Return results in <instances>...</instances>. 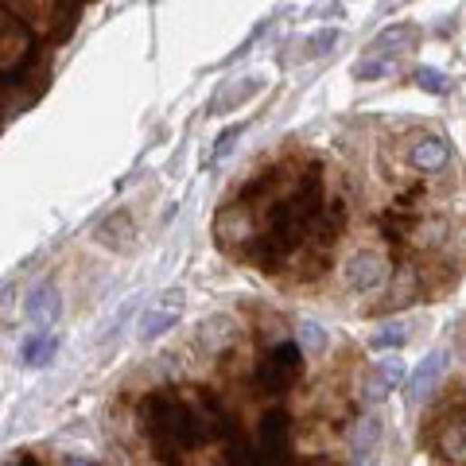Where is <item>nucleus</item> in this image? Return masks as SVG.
Returning <instances> with one entry per match:
<instances>
[{
	"mask_svg": "<svg viewBox=\"0 0 466 466\" xmlns=\"http://www.w3.org/2000/svg\"><path fill=\"white\" fill-rule=\"evenodd\" d=\"M334 43H339V32H319V35H311L303 59H315V55H322V51H331Z\"/></svg>",
	"mask_w": 466,
	"mask_h": 466,
	"instance_id": "nucleus-14",
	"label": "nucleus"
},
{
	"mask_svg": "<svg viewBox=\"0 0 466 466\" xmlns=\"http://www.w3.org/2000/svg\"><path fill=\"white\" fill-rule=\"evenodd\" d=\"M416 39H420L416 23H393V28H385L377 39H373L369 51L373 55H381V59H388V55H400V51L416 47Z\"/></svg>",
	"mask_w": 466,
	"mask_h": 466,
	"instance_id": "nucleus-6",
	"label": "nucleus"
},
{
	"mask_svg": "<svg viewBox=\"0 0 466 466\" xmlns=\"http://www.w3.org/2000/svg\"><path fill=\"white\" fill-rule=\"evenodd\" d=\"M408 342V331H405V322H388L385 331L373 334V346L385 350V346H405Z\"/></svg>",
	"mask_w": 466,
	"mask_h": 466,
	"instance_id": "nucleus-12",
	"label": "nucleus"
},
{
	"mask_svg": "<svg viewBox=\"0 0 466 466\" xmlns=\"http://www.w3.org/2000/svg\"><path fill=\"white\" fill-rule=\"evenodd\" d=\"M179 292H175V300H163L160 307H152L140 315V327H136V339L140 342H152V339H160V334H167L179 322Z\"/></svg>",
	"mask_w": 466,
	"mask_h": 466,
	"instance_id": "nucleus-5",
	"label": "nucleus"
},
{
	"mask_svg": "<svg viewBox=\"0 0 466 466\" xmlns=\"http://www.w3.org/2000/svg\"><path fill=\"white\" fill-rule=\"evenodd\" d=\"M443 366H447V354L443 350H432L424 361H420V369L412 373V388H408V405H420V400L432 396V388L439 385V377H443Z\"/></svg>",
	"mask_w": 466,
	"mask_h": 466,
	"instance_id": "nucleus-4",
	"label": "nucleus"
},
{
	"mask_svg": "<svg viewBox=\"0 0 466 466\" xmlns=\"http://www.w3.org/2000/svg\"><path fill=\"white\" fill-rule=\"evenodd\" d=\"M300 339H303L307 350H315V354H319V350H327V331H322L319 322H303V327H300Z\"/></svg>",
	"mask_w": 466,
	"mask_h": 466,
	"instance_id": "nucleus-13",
	"label": "nucleus"
},
{
	"mask_svg": "<svg viewBox=\"0 0 466 466\" xmlns=\"http://www.w3.org/2000/svg\"><path fill=\"white\" fill-rule=\"evenodd\" d=\"M55 350H59V339H55V334L39 331L35 339H28V342H23L20 358H23V366H28V369H39V366H47V361L55 358Z\"/></svg>",
	"mask_w": 466,
	"mask_h": 466,
	"instance_id": "nucleus-7",
	"label": "nucleus"
},
{
	"mask_svg": "<svg viewBox=\"0 0 466 466\" xmlns=\"http://www.w3.org/2000/svg\"><path fill=\"white\" fill-rule=\"evenodd\" d=\"M416 86L420 89H427V94H447V78L439 74V70H432V67H416Z\"/></svg>",
	"mask_w": 466,
	"mask_h": 466,
	"instance_id": "nucleus-11",
	"label": "nucleus"
},
{
	"mask_svg": "<svg viewBox=\"0 0 466 466\" xmlns=\"http://www.w3.org/2000/svg\"><path fill=\"white\" fill-rule=\"evenodd\" d=\"M385 272H388V265H385L381 253H354L346 261V288L350 292H373L385 280Z\"/></svg>",
	"mask_w": 466,
	"mask_h": 466,
	"instance_id": "nucleus-1",
	"label": "nucleus"
},
{
	"mask_svg": "<svg viewBox=\"0 0 466 466\" xmlns=\"http://www.w3.org/2000/svg\"><path fill=\"white\" fill-rule=\"evenodd\" d=\"M400 377H405L400 358H381L377 369H373V377H369V396H385V388H396Z\"/></svg>",
	"mask_w": 466,
	"mask_h": 466,
	"instance_id": "nucleus-8",
	"label": "nucleus"
},
{
	"mask_svg": "<svg viewBox=\"0 0 466 466\" xmlns=\"http://www.w3.org/2000/svg\"><path fill=\"white\" fill-rule=\"evenodd\" d=\"M377 432H381V427H377V420H373V416H366L354 427V451H358V455H369V447L377 443Z\"/></svg>",
	"mask_w": 466,
	"mask_h": 466,
	"instance_id": "nucleus-9",
	"label": "nucleus"
},
{
	"mask_svg": "<svg viewBox=\"0 0 466 466\" xmlns=\"http://www.w3.org/2000/svg\"><path fill=\"white\" fill-rule=\"evenodd\" d=\"M408 160H412L416 172L439 175V172H447V167H451V148H447V140H439V136H420L416 144H412Z\"/></svg>",
	"mask_w": 466,
	"mask_h": 466,
	"instance_id": "nucleus-2",
	"label": "nucleus"
},
{
	"mask_svg": "<svg viewBox=\"0 0 466 466\" xmlns=\"http://www.w3.org/2000/svg\"><path fill=\"white\" fill-rule=\"evenodd\" d=\"M23 311H28V319L35 322L39 331H51L59 322V315H62V295L51 288V284H39V288L28 295Z\"/></svg>",
	"mask_w": 466,
	"mask_h": 466,
	"instance_id": "nucleus-3",
	"label": "nucleus"
},
{
	"mask_svg": "<svg viewBox=\"0 0 466 466\" xmlns=\"http://www.w3.org/2000/svg\"><path fill=\"white\" fill-rule=\"evenodd\" d=\"M388 67H393V59H381V55L361 59V62H354V78H361V82H373V78L388 74Z\"/></svg>",
	"mask_w": 466,
	"mask_h": 466,
	"instance_id": "nucleus-10",
	"label": "nucleus"
}]
</instances>
